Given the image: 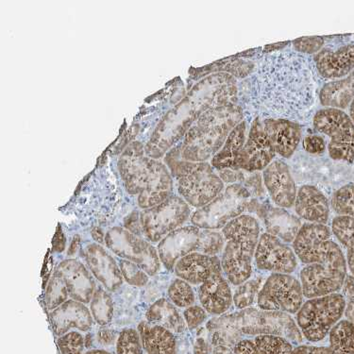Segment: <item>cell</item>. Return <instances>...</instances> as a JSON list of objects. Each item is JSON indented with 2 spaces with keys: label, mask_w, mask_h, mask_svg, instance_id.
Returning <instances> with one entry per match:
<instances>
[{
  "label": "cell",
  "mask_w": 354,
  "mask_h": 354,
  "mask_svg": "<svg viewBox=\"0 0 354 354\" xmlns=\"http://www.w3.org/2000/svg\"><path fill=\"white\" fill-rule=\"evenodd\" d=\"M319 77L313 56L279 50L262 57L239 82L245 120H306L316 104Z\"/></svg>",
  "instance_id": "cell-1"
},
{
  "label": "cell",
  "mask_w": 354,
  "mask_h": 354,
  "mask_svg": "<svg viewBox=\"0 0 354 354\" xmlns=\"http://www.w3.org/2000/svg\"><path fill=\"white\" fill-rule=\"evenodd\" d=\"M324 224H302L293 241L297 257L306 267L299 273L304 298L337 293L347 277V260Z\"/></svg>",
  "instance_id": "cell-2"
},
{
  "label": "cell",
  "mask_w": 354,
  "mask_h": 354,
  "mask_svg": "<svg viewBox=\"0 0 354 354\" xmlns=\"http://www.w3.org/2000/svg\"><path fill=\"white\" fill-rule=\"evenodd\" d=\"M213 347H234L243 337L280 335L294 343H301L302 335L290 315L283 312L250 308L214 317L206 324Z\"/></svg>",
  "instance_id": "cell-3"
},
{
  "label": "cell",
  "mask_w": 354,
  "mask_h": 354,
  "mask_svg": "<svg viewBox=\"0 0 354 354\" xmlns=\"http://www.w3.org/2000/svg\"><path fill=\"white\" fill-rule=\"evenodd\" d=\"M245 120L239 104L212 108L191 126L180 146V156L191 162H205L221 151L235 127Z\"/></svg>",
  "instance_id": "cell-4"
},
{
  "label": "cell",
  "mask_w": 354,
  "mask_h": 354,
  "mask_svg": "<svg viewBox=\"0 0 354 354\" xmlns=\"http://www.w3.org/2000/svg\"><path fill=\"white\" fill-rule=\"evenodd\" d=\"M133 145L121 157L120 172L127 192L138 196L139 207L146 210L159 205L173 195L171 173L165 165L146 158Z\"/></svg>",
  "instance_id": "cell-5"
},
{
  "label": "cell",
  "mask_w": 354,
  "mask_h": 354,
  "mask_svg": "<svg viewBox=\"0 0 354 354\" xmlns=\"http://www.w3.org/2000/svg\"><path fill=\"white\" fill-rule=\"evenodd\" d=\"M221 232L226 240L222 270L230 283L239 286L252 274V261L261 235L259 221L250 214H242L230 221Z\"/></svg>",
  "instance_id": "cell-6"
},
{
  "label": "cell",
  "mask_w": 354,
  "mask_h": 354,
  "mask_svg": "<svg viewBox=\"0 0 354 354\" xmlns=\"http://www.w3.org/2000/svg\"><path fill=\"white\" fill-rule=\"evenodd\" d=\"M171 175L178 180V192L189 206L201 209L225 189L223 180L209 162H191L180 156L169 162Z\"/></svg>",
  "instance_id": "cell-7"
},
{
  "label": "cell",
  "mask_w": 354,
  "mask_h": 354,
  "mask_svg": "<svg viewBox=\"0 0 354 354\" xmlns=\"http://www.w3.org/2000/svg\"><path fill=\"white\" fill-rule=\"evenodd\" d=\"M345 307V297L339 293L307 299L296 317L302 337L314 343L324 339L342 320Z\"/></svg>",
  "instance_id": "cell-8"
},
{
  "label": "cell",
  "mask_w": 354,
  "mask_h": 354,
  "mask_svg": "<svg viewBox=\"0 0 354 354\" xmlns=\"http://www.w3.org/2000/svg\"><path fill=\"white\" fill-rule=\"evenodd\" d=\"M250 196L242 183L230 185L210 203L194 212L191 223L201 230H222L232 219L244 214L249 207Z\"/></svg>",
  "instance_id": "cell-9"
},
{
  "label": "cell",
  "mask_w": 354,
  "mask_h": 354,
  "mask_svg": "<svg viewBox=\"0 0 354 354\" xmlns=\"http://www.w3.org/2000/svg\"><path fill=\"white\" fill-rule=\"evenodd\" d=\"M314 130L329 137L328 153L333 161L354 162V123L348 113L333 108H323L313 118Z\"/></svg>",
  "instance_id": "cell-10"
},
{
  "label": "cell",
  "mask_w": 354,
  "mask_h": 354,
  "mask_svg": "<svg viewBox=\"0 0 354 354\" xmlns=\"http://www.w3.org/2000/svg\"><path fill=\"white\" fill-rule=\"evenodd\" d=\"M105 247L113 254L143 268L151 277L161 270L158 250L143 236L131 234L124 227H113L106 232Z\"/></svg>",
  "instance_id": "cell-11"
},
{
  "label": "cell",
  "mask_w": 354,
  "mask_h": 354,
  "mask_svg": "<svg viewBox=\"0 0 354 354\" xmlns=\"http://www.w3.org/2000/svg\"><path fill=\"white\" fill-rule=\"evenodd\" d=\"M190 218V206L180 196L172 195L159 205L141 212L142 234L147 241L159 243Z\"/></svg>",
  "instance_id": "cell-12"
},
{
  "label": "cell",
  "mask_w": 354,
  "mask_h": 354,
  "mask_svg": "<svg viewBox=\"0 0 354 354\" xmlns=\"http://www.w3.org/2000/svg\"><path fill=\"white\" fill-rule=\"evenodd\" d=\"M301 281L290 274L272 273L263 284L257 297L259 309L297 314L304 304Z\"/></svg>",
  "instance_id": "cell-13"
},
{
  "label": "cell",
  "mask_w": 354,
  "mask_h": 354,
  "mask_svg": "<svg viewBox=\"0 0 354 354\" xmlns=\"http://www.w3.org/2000/svg\"><path fill=\"white\" fill-rule=\"evenodd\" d=\"M293 248L277 236L265 232L260 235L255 252V266L266 272L291 274L298 268Z\"/></svg>",
  "instance_id": "cell-14"
},
{
  "label": "cell",
  "mask_w": 354,
  "mask_h": 354,
  "mask_svg": "<svg viewBox=\"0 0 354 354\" xmlns=\"http://www.w3.org/2000/svg\"><path fill=\"white\" fill-rule=\"evenodd\" d=\"M85 265L103 288L109 292L118 290L122 286L124 279L118 261L104 245L91 243L82 250Z\"/></svg>",
  "instance_id": "cell-15"
},
{
  "label": "cell",
  "mask_w": 354,
  "mask_h": 354,
  "mask_svg": "<svg viewBox=\"0 0 354 354\" xmlns=\"http://www.w3.org/2000/svg\"><path fill=\"white\" fill-rule=\"evenodd\" d=\"M263 185L277 207H294L299 188L290 167L283 160H274L263 171Z\"/></svg>",
  "instance_id": "cell-16"
},
{
  "label": "cell",
  "mask_w": 354,
  "mask_h": 354,
  "mask_svg": "<svg viewBox=\"0 0 354 354\" xmlns=\"http://www.w3.org/2000/svg\"><path fill=\"white\" fill-rule=\"evenodd\" d=\"M201 229L194 225L175 230L158 243L157 250L165 270L174 271L176 263L186 255L198 252Z\"/></svg>",
  "instance_id": "cell-17"
},
{
  "label": "cell",
  "mask_w": 354,
  "mask_h": 354,
  "mask_svg": "<svg viewBox=\"0 0 354 354\" xmlns=\"http://www.w3.org/2000/svg\"><path fill=\"white\" fill-rule=\"evenodd\" d=\"M54 273L66 284L69 298L90 304L97 286L86 265L74 258H67L57 266Z\"/></svg>",
  "instance_id": "cell-18"
},
{
  "label": "cell",
  "mask_w": 354,
  "mask_h": 354,
  "mask_svg": "<svg viewBox=\"0 0 354 354\" xmlns=\"http://www.w3.org/2000/svg\"><path fill=\"white\" fill-rule=\"evenodd\" d=\"M244 171H263L275 160L276 152L263 129V121L254 118L249 127L244 147Z\"/></svg>",
  "instance_id": "cell-19"
},
{
  "label": "cell",
  "mask_w": 354,
  "mask_h": 354,
  "mask_svg": "<svg viewBox=\"0 0 354 354\" xmlns=\"http://www.w3.org/2000/svg\"><path fill=\"white\" fill-rule=\"evenodd\" d=\"M313 60L319 77L330 82L344 79L354 71V44L323 48Z\"/></svg>",
  "instance_id": "cell-20"
},
{
  "label": "cell",
  "mask_w": 354,
  "mask_h": 354,
  "mask_svg": "<svg viewBox=\"0 0 354 354\" xmlns=\"http://www.w3.org/2000/svg\"><path fill=\"white\" fill-rule=\"evenodd\" d=\"M54 335L60 337L72 330L89 332L94 325L91 311L86 304L69 299L49 314Z\"/></svg>",
  "instance_id": "cell-21"
},
{
  "label": "cell",
  "mask_w": 354,
  "mask_h": 354,
  "mask_svg": "<svg viewBox=\"0 0 354 354\" xmlns=\"http://www.w3.org/2000/svg\"><path fill=\"white\" fill-rule=\"evenodd\" d=\"M198 297L201 306L214 317L227 314L234 304V294L223 272L214 274L201 284Z\"/></svg>",
  "instance_id": "cell-22"
},
{
  "label": "cell",
  "mask_w": 354,
  "mask_h": 354,
  "mask_svg": "<svg viewBox=\"0 0 354 354\" xmlns=\"http://www.w3.org/2000/svg\"><path fill=\"white\" fill-rule=\"evenodd\" d=\"M262 121L263 129L276 154L284 159L292 158L302 139V131L299 124L288 120Z\"/></svg>",
  "instance_id": "cell-23"
},
{
  "label": "cell",
  "mask_w": 354,
  "mask_h": 354,
  "mask_svg": "<svg viewBox=\"0 0 354 354\" xmlns=\"http://www.w3.org/2000/svg\"><path fill=\"white\" fill-rule=\"evenodd\" d=\"M294 209L297 216L308 223L326 225L329 221V200L317 186L301 185L297 194Z\"/></svg>",
  "instance_id": "cell-24"
},
{
  "label": "cell",
  "mask_w": 354,
  "mask_h": 354,
  "mask_svg": "<svg viewBox=\"0 0 354 354\" xmlns=\"http://www.w3.org/2000/svg\"><path fill=\"white\" fill-rule=\"evenodd\" d=\"M177 278L183 279L191 286H198L216 273L223 272L221 260L201 252H192L176 263L174 271Z\"/></svg>",
  "instance_id": "cell-25"
},
{
  "label": "cell",
  "mask_w": 354,
  "mask_h": 354,
  "mask_svg": "<svg viewBox=\"0 0 354 354\" xmlns=\"http://www.w3.org/2000/svg\"><path fill=\"white\" fill-rule=\"evenodd\" d=\"M248 131H249V124L245 120L235 127L221 151L211 160L212 167L214 169L218 171L224 169L244 171V147L247 140Z\"/></svg>",
  "instance_id": "cell-26"
},
{
  "label": "cell",
  "mask_w": 354,
  "mask_h": 354,
  "mask_svg": "<svg viewBox=\"0 0 354 354\" xmlns=\"http://www.w3.org/2000/svg\"><path fill=\"white\" fill-rule=\"evenodd\" d=\"M329 340V346H299L291 354H354V324L340 320L330 330Z\"/></svg>",
  "instance_id": "cell-27"
},
{
  "label": "cell",
  "mask_w": 354,
  "mask_h": 354,
  "mask_svg": "<svg viewBox=\"0 0 354 354\" xmlns=\"http://www.w3.org/2000/svg\"><path fill=\"white\" fill-rule=\"evenodd\" d=\"M261 212L268 234L283 242L293 243L302 226L301 218L280 207H262Z\"/></svg>",
  "instance_id": "cell-28"
},
{
  "label": "cell",
  "mask_w": 354,
  "mask_h": 354,
  "mask_svg": "<svg viewBox=\"0 0 354 354\" xmlns=\"http://www.w3.org/2000/svg\"><path fill=\"white\" fill-rule=\"evenodd\" d=\"M139 333L147 354H177V342L174 333L147 320L139 323Z\"/></svg>",
  "instance_id": "cell-29"
},
{
  "label": "cell",
  "mask_w": 354,
  "mask_h": 354,
  "mask_svg": "<svg viewBox=\"0 0 354 354\" xmlns=\"http://www.w3.org/2000/svg\"><path fill=\"white\" fill-rule=\"evenodd\" d=\"M319 100L324 108L348 109L354 100V71L344 79L323 84L319 89Z\"/></svg>",
  "instance_id": "cell-30"
},
{
  "label": "cell",
  "mask_w": 354,
  "mask_h": 354,
  "mask_svg": "<svg viewBox=\"0 0 354 354\" xmlns=\"http://www.w3.org/2000/svg\"><path fill=\"white\" fill-rule=\"evenodd\" d=\"M146 320L151 324L159 325L173 333H182L186 330L183 316L169 299L155 301L146 312Z\"/></svg>",
  "instance_id": "cell-31"
},
{
  "label": "cell",
  "mask_w": 354,
  "mask_h": 354,
  "mask_svg": "<svg viewBox=\"0 0 354 354\" xmlns=\"http://www.w3.org/2000/svg\"><path fill=\"white\" fill-rule=\"evenodd\" d=\"M332 234L347 250V266L354 276V218L335 216L332 221Z\"/></svg>",
  "instance_id": "cell-32"
},
{
  "label": "cell",
  "mask_w": 354,
  "mask_h": 354,
  "mask_svg": "<svg viewBox=\"0 0 354 354\" xmlns=\"http://www.w3.org/2000/svg\"><path fill=\"white\" fill-rule=\"evenodd\" d=\"M90 311L93 319L100 326L105 327L113 322L115 304L110 292L106 290L102 286H98L95 289L91 302Z\"/></svg>",
  "instance_id": "cell-33"
},
{
  "label": "cell",
  "mask_w": 354,
  "mask_h": 354,
  "mask_svg": "<svg viewBox=\"0 0 354 354\" xmlns=\"http://www.w3.org/2000/svg\"><path fill=\"white\" fill-rule=\"evenodd\" d=\"M167 297L178 308H188L195 306L196 298L192 286L183 279L176 278L169 284Z\"/></svg>",
  "instance_id": "cell-34"
},
{
  "label": "cell",
  "mask_w": 354,
  "mask_h": 354,
  "mask_svg": "<svg viewBox=\"0 0 354 354\" xmlns=\"http://www.w3.org/2000/svg\"><path fill=\"white\" fill-rule=\"evenodd\" d=\"M263 279L257 277L249 279L239 284L234 293V304L237 309L250 308L254 304L255 299L259 294Z\"/></svg>",
  "instance_id": "cell-35"
},
{
  "label": "cell",
  "mask_w": 354,
  "mask_h": 354,
  "mask_svg": "<svg viewBox=\"0 0 354 354\" xmlns=\"http://www.w3.org/2000/svg\"><path fill=\"white\" fill-rule=\"evenodd\" d=\"M330 208L339 216L354 218V185L348 183L333 194Z\"/></svg>",
  "instance_id": "cell-36"
},
{
  "label": "cell",
  "mask_w": 354,
  "mask_h": 354,
  "mask_svg": "<svg viewBox=\"0 0 354 354\" xmlns=\"http://www.w3.org/2000/svg\"><path fill=\"white\" fill-rule=\"evenodd\" d=\"M254 341L259 354H291L294 350L290 341L280 335H258Z\"/></svg>",
  "instance_id": "cell-37"
},
{
  "label": "cell",
  "mask_w": 354,
  "mask_h": 354,
  "mask_svg": "<svg viewBox=\"0 0 354 354\" xmlns=\"http://www.w3.org/2000/svg\"><path fill=\"white\" fill-rule=\"evenodd\" d=\"M69 299L71 298L66 284L56 273L53 272V277L49 280L46 289V304L48 311L53 312Z\"/></svg>",
  "instance_id": "cell-38"
},
{
  "label": "cell",
  "mask_w": 354,
  "mask_h": 354,
  "mask_svg": "<svg viewBox=\"0 0 354 354\" xmlns=\"http://www.w3.org/2000/svg\"><path fill=\"white\" fill-rule=\"evenodd\" d=\"M115 345L116 354H144L140 333L133 328L121 330Z\"/></svg>",
  "instance_id": "cell-39"
},
{
  "label": "cell",
  "mask_w": 354,
  "mask_h": 354,
  "mask_svg": "<svg viewBox=\"0 0 354 354\" xmlns=\"http://www.w3.org/2000/svg\"><path fill=\"white\" fill-rule=\"evenodd\" d=\"M226 240L222 232L201 229L198 252L210 257H218L219 253L223 252Z\"/></svg>",
  "instance_id": "cell-40"
},
{
  "label": "cell",
  "mask_w": 354,
  "mask_h": 354,
  "mask_svg": "<svg viewBox=\"0 0 354 354\" xmlns=\"http://www.w3.org/2000/svg\"><path fill=\"white\" fill-rule=\"evenodd\" d=\"M118 265H120L125 283L130 284L131 286H136V288H144L149 283L151 276L143 268L137 266L136 263L130 262V261L120 259L118 260Z\"/></svg>",
  "instance_id": "cell-41"
},
{
  "label": "cell",
  "mask_w": 354,
  "mask_h": 354,
  "mask_svg": "<svg viewBox=\"0 0 354 354\" xmlns=\"http://www.w3.org/2000/svg\"><path fill=\"white\" fill-rule=\"evenodd\" d=\"M62 354H84L85 338L79 330H71L57 341Z\"/></svg>",
  "instance_id": "cell-42"
},
{
  "label": "cell",
  "mask_w": 354,
  "mask_h": 354,
  "mask_svg": "<svg viewBox=\"0 0 354 354\" xmlns=\"http://www.w3.org/2000/svg\"><path fill=\"white\" fill-rule=\"evenodd\" d=\"M292 44H293L294 51L296 53L314 56L324 48L325 40L324 38L314 36V37L296 39Z\"/></svg>",
  "instance_id": "cell-43"
},
{
  "label": "cell",
  "mask_w": 354,
  "mask_h": 354,
  "mask_svg": "<svg viewBox=\"0 0 354 354\" xmlns=\"http://www.w3.org/2000/svg\"><path fill=\"white\" fill-rule=\"evenodd\" d=\"M183 319L189 330L198 329L207 319L208 313L201 306H192L185 309Z\"/></svg>",
  "instance_id": "cell-44"
},
{
  "label": "cell",
  "mask_w": 354,
  "mask_h": 354,
  "mask_svg": "<svg viewBox=\"0 0 354 354\" xmlns=\"http://www.w3.org/2000/svg\"><path fill=\"white\" fill-rule=\"evenodd\" d=\"M302 149L307 154L319 156L326 151V141L319 134H310L304 137L302 140Z\"/></svg>",
  "instance_id": "cell-45"
},
{
  "label": "cell",
  "mask_w": 354,
  "mask_h": 354,
  "mask_svg": "<svg viewBox=\"0 0 354 354\" xmlns=\"http://www.w3.org/2000/svg\"><path fill=\"white\" fill-rule=\"evenodd\" d=\"M118 335L120 333H116L115 330L102 328L97 333V341L103 347H109L116 343Z\"/></svg>",
  "instance_id": "cell-46"
},
{
  "label": "cell",
  "mask_w": 354,
  "mask_h": 354,
  "mask_svg": "<svg viewBox=\"0 0 354 354\" xmlns=\"http://www.w3.org/2000/svg\"><path fill=\"white\" fill-rule=\"evenodd\" d=\"M234 354H259L254 340L241 339L232 347Z\"/></svg>",
  "instance_id": "cell-47"
},
{
  "label": "cell",
  "mask_w": 354,
  "mask_h": 354,
  "mask_svg": "<svg viewBox=\"0 0 354 354\" xmlns=\"http://www.w3.org/2000/svg\"><path fill=\"white\" fill-rule=\"evenodd\" d=\"M124 228L128 230L131 234L137 236H143L142 234V227L140 221V214L133 213L128 216L124 221Z\"/></svg>",
  "instance_id": "cell-48"
},
{
  "label": "cell",
  "mask_w": 354,
  "mask_h": 354,
  "mask_svg": "<svg viewBox=\"0 0 354 354\" xmlns=\"http://www.w3.org/2000/svg\"><path fill=\"white\" fill-rule=\"evenodd\" d=\"M263 175L259 174V172H254L252 176H250L247 180H245V187L250 191V195L252 193L259 194L263 193V188L262 187Z\"/></svg>",
  "instance_id": "cell-49"
},
{
  "label": "cell",
  "mask_w": 354,
  "mask_h": 354,
  "mask_svg": "<svg viewBox=\"0 0 354 354\" xmlns=\"http://www.w3.org/2000/svg\"><path fill=\"white\" fill-rule=\"evenodd\" d=\"M218 175L223 183H231V185L239 183L237 182H242L244 180V174L241 170L239 171L231 169L219 170Z\"/></svg>",
  "instance_id": "cell-50"
},
{
  "label": "cell",
  "mask_w": 354,
  "mask_h": 354,
  "mask_svg": "<svg viewBox=\"0 0 354 354\" xmlns=\"http://www.w3.org/2000/svg\"><path fill=\"white\" fill-rule=\"evenodd\" d=\"M213 345L210 339L198 335L194 344V354H212L213 353Z\"/></svg>",
  "instance_id": "cell-51"
},
{
  "label": "cell",
  "mask_w": 354,
  "mask_h": 354,
  "mask_svg": "<svg viewBox=\"0 0 354 354\" xmlns=\"http://www.w3.org/2000/svg\"><path fill=\"white\" fill-rule=\"evenodd\" d=\"M66 249V237L60 227L57 229L55 236L53 241V252L63 253Z\"/></svg>",
  "instance_id": "cell-52"
},
{
  "label": "cell",
  "mask_w": 354,
  "mask_h": 354,
  "mask_svg": "<svg viewBox=\"0 0 354 354\" xmlns=\"http://www.w3.org/2000/svg\"><path fill=\"white\" fill-rule=\"evenodd\" d=\"M343 296L354 298V276L347 275L343 284Z\"/></svg>",
  "instance_id": "cell-53"
},
{
  "label": "cell",
  "mask_w": 354,
  "mask_h": 354,
  "mask_svg": "<svg viewBox=\"0 0 354 354\" xmlns=\"http://www.w3.org/2000/svg\"><path fill=\"white\" fill-rule=\"evenodd\" d=\"M81 235H74L73 239L71 240V245H69L68 250H67V257H74V255L76 254L77 252H79L80 247H81Z\"/></svg>",
  "instance_id": "cell-54"
},
{
  "label": "cell",
  "mask_w": 354,
  "mask_h": 354,
  "mask_svg": "<svg viewBox=\"0 0 354 354\" xmlns=\"http://www.w3.org/2000/svg\"><path fill=\"white\" fill-rule=\"evenodd\" d=\"M344 316H345L346 320L354 324V298H348L347 301H346Z\"/></svg>",
  "instance_id": "cell-55"
},
{
  "label": "cell",
  "mask_w": 354,
  "mask_h": 354,
  "mask_svg": "<svg viewBox=\"0 0 354 354\" xmlns=\"http://www.w3.org/2000/svg\"><path fill=\"white\" fill-rule=\"evenodd\" d=\"M93 239L100 245H105L106 232L100 228H94L91 231Z\"/></svg>",
  "instance_id": "cell-56"
},
{
  "label": "cell",
  "mask_w": 354,
  "mask_h": 354,
  "mask_svg": "<svg viewBox=\"0 0 354 354\" xmlns=\"http://www.w3.org/2000/svg\"><path fill=\"white\" fill-rule=\"evenodd\" d=\"M212 354H234V351H232L231 348L227 347V346H218V347L214 348L213 353Z\"/></svg>",
  "instance_id": "cell-57"
},
{
  "label": "cell",
  "mask_w": 354,
  "mask_h": 354,
  "mask_svg": "<svg viewBox=\"0 0 354 354\" xmlns=\"http://www.w3.org/2000/svg\"><path fill=\"white\" fill-rule=\"evenodd\" d=\"M84 354H112L109 351L102 350V348H93V350L87 351Z\"/></svg>",
  "instance_id": "cell-58"
},
{
  "label": "cell",
  "mask_w": 354,
  "mask_h": 354,
  "mask_svg": "<svg viewBox=\"0 0 354 354\" xmlns=\"http://www.w3.org/2000/svg\"><path fill=\"white\" fill-rule=\"evenodd\" d=\"M85 338V348H89L92 346V335H87Z\"/></svg>",
  "instance_id": "cell-59"
},
{
  "label": "cell",
  "mask_w": 354,
  "mask_h": 354,
  "mask_svg": "<svg viewBox=\"0 0 354 354\" xmlns=\"http://www.w3.org/2000/svg\"><path fill=\"white\" fill-rule=\"evenodd\" d=\"M348 115H350L351 120L354 123V100L351 102L350 107H348Z\"/></svg>",
  "instance_id": "cell-60"
}]
</instances>
